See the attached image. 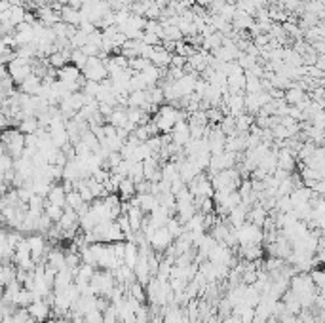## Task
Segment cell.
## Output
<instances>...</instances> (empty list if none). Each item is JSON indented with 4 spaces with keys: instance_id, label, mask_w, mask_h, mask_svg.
<instances>
[{
    "instance_id": "1",
    "label": "cell",
    "mask_w": 325,
    "mask_h": 323,
    "mask_svg": "<svg viewBox=\"0 0 325 323\" xmlns=\"http://www.w3.org/2000/svg\"><path fill=\"white\" fill-rule=\"evenodd\" d=\"M173 244V238L171 234L166 230V226H160V228L154 230V234L148 238V246L152 251H166L168 247Z\"/></svg>"
},
{
    "instance_id": "2",
    "label": "cell",
    "mask_w": 325,
    "mask_h": 323,
    "mask_svg": "<svg viewBox=\"0 0 325 323\" xmlns=\"http://www.w3.org/2000/svg\"><path fill=\"white\" fill-rule=\"evenodd\" d=\"M170 137H171V143H173V145H177L179 148H183V146L187 145L188 141H190V131H188L187 120H179V122H175L173 129L170 131Z\"/></svg>"
},
{
    "instance_id": "3",
    "label": "cell",
    "mask_w": 325,
    "mask_h": 323,
    "mask_svg": "<svg viewBox=\"0 0 325 323\" xmlns=\"http://www.w3.org/2000/svg\"><path fill=\"white\" fill-rule=\"evenodd\" d=\"M27 312H29V315H31L33 319H36V321H44V319L50 315V304H48L46 300H42V298H38V300H34L33 304L27 306Z\"/></svg>"
},
{
    "instance_id": "4",
    "label": "cell",
    "mask_w": 325,
    "mask_h": 323,
    "mask_svg": "<svg viewBox=\"0 0 325 323\" xmlns=\"http://www.w3.org/2000/svg\"><path fill=\"white\" fill-rule=\"evenodd\" d=\"M306 92L302 90V88H299V84L297 82H293L291 84V88H287L285 92H283V101L287 103V105H299L304 97H306Z\"/></svg>"
},
{
    "instance_id": "5",
    "label": "cell",
    "mask_w": 325,
    "mask_h": 323,
    "mask_svg": "<svg viewBox=\"0 0 325 323\" xmlns=\"http://www.w3.org/2000/svg\"><path fill=\"white\" fill-rule=\"evenodd\" d=\"M232 29L236 31H249V27L255 23V17H251L249 14L241 12V10H236V14L232 17Z\"/></svg>"
},
{
    "instance_id": "6",
    "label": "cell",
    "mask_w": 325,
    "mask_h": 323,
    "mask_svg": "<svg viewBox=\"0 0 325 323\" xmlns=\"http://www.w3.org/2000/svg\"><path fill=\"white\" fill-rule=\"evenodd\" d=\"M148 61L152 63L154 67H158V68L170 67L171 53H168V51L164 50L162 46H154V50H152V53H150V57H148Z\"/></svg>"
},
{
    "instance_id": "7",
    "label": "cell",
    "mask_w": 325,
    "mask_h": 323,
    "mask_svg": "<svg viewBox=\"0 0 325 323\" xmlns=\"http://www.w3.org/2000/svg\"><path fill=\"white\" fill-rule=\"evenodd\" d=\"M40 84H42V78H38L36 74H29V76L19 84V92L21 94H27V95H36L38 90H40Z\"/></svg>"
},
{
    "instance_id": "8",
    "label": "cell",
    "mask_w": 325,
    "mask_h": 323,
    "mask_svg": "<svg viewBox=\"0 0 325 323\" xmlns=\"http://www.w3.org/2000/svg\"><path fill=\"white\" fill-rule=\"evenodd\" d=\"M196 80H198V74L194 72V74H185V76L179 78V80L175 82V88H177V92L181 94V97H183V95H190L194 92Z\"/></svg>"
},
{
    "instance_id": "9",
    "label": "cell",
    "mask_w": 325,
    "mask_h": 323,
    "mask_svg": "<svg viewBox=\"0 0 325 323\" xmlns=\"http://www.w3.org/2000/svg\"><path fill=\"white\" fill-rule=\"evenodd\" d=\"M80 76H82V70L78 67H74V65H65L63 68L57 70V80L67 82V84H70V82H78V78Z\"/></svg>"
},
{
    "instance_id": "10",
    "label": "cell",
    "mask_w": 325,
    "mask_h": 323,
    "mask_svg": "<svg viewBox=\"0 0 325 323\" xmlns=\"http://www.w3.org/2000/svg\"><path fill=\"white\" fill-rule=\"evenodd\" d=\"M295 156L287 150V148H280L278 150V162H276V168H280V170H285V171H293L295 170Z\"/></svg>"
},
{
    "instance_id": "11",
    "label": "cell",
    "mask_w": 325,
    "mask_h": 323,
    "mask_svg": "<svg viewBox=\"0 0 325 323\" xmlns=\"http://www.w3.org/2000/svg\"><path fill=\"white\" fill-rule=\"evenodd\" d=\"M61 21L67 23V25H72V27H78L82 23V17H80V10H74L70 6H63L61 8Z\"/></svg>"
},
{
    "instance_id": "12",
    "label": "cell",
    "mask_w": 325,
    "mask_h": 323,
    "mask_svg": "<svg viewBox=\"0 0 325 323\" xmlns=\"http://www.w3.org/2000/svg\"><path fill=\"white\" fill-rule=\"evenodd\" d=\"M107 124L112 126V128H124L128 124V114H126V109L122 107H116L114 111L111 112V116H107Z\"/></svg>"
},
{
    "instance_id": "13",
    "label": "cell",
    "mask_w": 325,
    "mask_h": 323,
    "mask_svg": "<svg viewBox=\"0 0 325 323\" xmlns=\"http://www.w3.org/2000/svg\"><path fill=\"white\" fill-rule=\"evenodd\" d=\"M135 196H137V205H139V209L145 213V215H148L158 205V198L154 194L146 192V194H135Z\"/></svg>"
},
{
    "instance_id": "14",
    "label": "cell",
    "mask_w": 325,
    "mask_h": 323,
    "mask_svg": "<svg viewBox=\"0 0 325 323\" xmlns=\"http://www.w3.org/2000/svg\"><path fill=\"white\" fill-rule=\"evenodd\" d=\"M65 198H67V192L61 185H51L50 192H48V202L57 207H65Z\"/></svg>"
},
{
    "instance_id": "15",
    "label": "cell",
    "mask_w": 325,
    "mask_h": 323,
    "mask_svg": "<svg viewBox=\"0 0 325 323\" xmlns=\"http://www.w3.org/2000/svg\"><path fill=\"white\" fill-rule=\"evenodd\" d=\"M146 103H148V92H146V90H139V92H129V95H128V107L143 109Z\"/></svg>"
},
{
    "instance_id": "16",
    "label": "cell",
    "mask_w": 325,
    "mask_h": 323,
    "mask_svg": "<svg viewBox=\"0 0 325 323\" xmlns=\"http://www.w3.org/2000/svg\"><path fill=\"white\" fill-rule=\"evenodd\" d=\"M118 192H120V196H118L120 200H129V198H133V196L137 194L135 183H133L129 177L122 179V181H120V185H118Z\"/></svg>"
},
{
    "instance_id": "17",
    "label": "cell",
    "mask_w": 325,
    "mask_h": 323,
    "mask_svg": "<svg viewBox=\"0 0 325 323\" xmlns=\"http://www.w3.org/2000/svg\"><path fill=\"white\" fill-rule=\"evenodd\" d=\"M222 38H224V34L219 33V31H215V33H211L209 36H205L204 42H202V48H200V50H204V51H213V50H217V48H219V46L222 44Z\"/></svg>"
},
{
    "instance_id": "18",
    "label": "cell",
    "mask_w": 325,
    "mask_h": 323,
    "mask_svg": "<svg viewBox=\"0 0 325 323\" xmlns=\"http://www.w3.org/2000/svg\"><path fill=\"white\" fill-rule=\"evenodd\" d=\"M234 122H236V131L238 133H249V128L253 126V116L248 114V112H241L238 116H234Z\"/></svg>"
},
{
    "instance_id": "19",
    "label": "cell",
    "mask_w": 325,
    "mask_h": 323,
    "mask_svg": "<svg viewBox=\"0 0 325 323\" xmlns=\"http://www.w3.org/2000/svg\"><path fill=\"white\" fill-rule=\"evenodd\" d=\"M67 63H68V57L63 53V51H53L51 55H48V65H50L51 68H55V70L63 68Z\"/></svg>"
},
{
    "instance_id": "20",
    "label": "cell",
    "mask_w": 325,
    "mask_h": 323,
    "mask_svg": "<svg viewBox=\"0 0 325 323\" xmlns=\"http://www.w3.org/2000/svg\"><path fill=\"white\" fill-rule=\"evenodd\" d=\"M38 128H40V126H38L36 116H29V118H23L19 122V131H21L23 135H31V133H34Z\"/></svg>"
},
{
    "instance_id": "21",
    "label": "cell",
    "mask_w": 325,
    "mask_h": 323,
    "mask_svg": "<svg viewBox=\"0 0 325 323\" xmlns=\"http://www.w3.org/2000/svg\"><path fill=\"white\" fill-rule=\"evenodd\" d=\"M48 266L55 268V270L65 268V253L59 251V249H53L50 255H48Z\"/></svg>"
},
{
    "instance_id": "22",
    "label": "cell",
    "mask_w": 325,
    "mask_h": 323,
    "mask_svg": "<svg viewBox=\"0 0 325 323\" xmlns=\"http://www.w3.org/2000/svg\"><path fill=\"white\" fill-rule=\"evenodd\" d=\"M128 177L133 181V183H141V181H145V175H143V162H131V168H129V173Z\"/></svg>"
},
{
    "instance_id": "23",
    "label": "cell",
    "mask_w": 325,
    "mask_h": 323,
    "mask_svg": "<svg viewBox=\"0 0 325 323\" xmlns=\"http://www.w3.org/2000/svg\"><path fill=\"white\" fill-rule=\"evenodd\" d=\"M44 215L50 217L51 222H57L61 219V215H63V207H57V205L46 202V204H44Z\"/></svg>"
},
{
    "instance_id": "24",
    "label": "cell",
    "mask_w": 325,
    "mask_h": 323,
    "mask_svg": "<svg viewBox=\"0 0 325 323\" xmlns=\"http://www.w3.org/2000/svg\"><path fill=\"white\" fill-rule=\"evenodd\" d=\"M23 19H25V8H23V6H12V10H10V17H8L10 23L16 27V25H19V23H23Z\"/></svg>"
},
{
    "instance_id": "25",
    "label": "cell",
    "mask_w": 325,
    "mask_h": 323,
    "mask_svg": "<svg viewBox=\"0 0 325 323\" xmlns=\"http://www.w3.org/2000/svg\"><path fill=\"white\" fill-rule=\"evenodd\" d=\"M68 63H72L74 67H78L82 70V68L86 67V63H88V57L82 53V50H72L70 51V59H68Z\"/></svg>"
},
{
    "instance_id": "26",
    "label": "cell",
    "mask_w": 325,
    "mask_h": 323,
    "mask_svg": "<svg viewBox=\"0 0 325 323\" xmlns=\"http://www.w3.org/2000/svg\"><path fill=\"white\" fill-rule=\"evenodd\" d=\"M145 33H152L156 36H160V40H162V33H164V25L160 21H156V19H146V25L143 29Z\"/></svg>"
},
{
    "instance_id": "27",
    "label": "cell",
    "mask_w": 325,
    "mask_h": 323,
    "mask_svg": "<svg viewBox=\"0 0 325 323\" xmlns=\"http://www.w3.org/2000/svg\"><path fill=\"white\" fill-rule=\"evenodd\" d=\"M148 4H150V0H148V2H139V0H135V2L129 4V12H131L133 16L145 17L146 10H148Z\"/></svg>"
},
{
    "instance_id": "28",
    "label": "cell",
    "mask_w": 325,
    "mask_h": 323,
    "mask_svg": "<svg viewBox=\"0 0 325 323\" xmlns=\"http://www.w3.org/2000/svg\"><path fill=\"white\" fill-rule=\"evenodd\" d=\"M80 50H82V53H84L86 57H99V53H101V48H99V46L90 44V42H86Z\"/></svg>"
},
{
    "instance_id": "29",
    "label": "cell",
    "mask_w": 325,
    "mask_h": 323,
    "mask_svg": "<svg viewBox=\"0 0 325 323\" xmlns=\"http://www.w3.org/2000/svg\"><path fill=\"white\" fill-rule=\"evenodd\" d=\"M160 16H162V8L158 6V4H154L152 0H150V4H148V10H146L145 14V19H160Z\"/></svg>"
},
{
    "instance_id": "30",
    "label": "cell",
    "mask_w": 325,
    "mask_h": 323,
    "mask_svg": "<svg viewBox=\"0 0 325 323\" xmlns=\"http://www.w3.org/2000/svg\"><path fill=\"white\" fill-rule=\"evenodd\" d=\"M82 92L90 97H95L97 92H99V82H94V80H86L84 86H82Z\"/></svg>"
},
{
    "instance_id": "31",
    "label": "cell",
    "mask_w": 325,
    "mask_h": 323,
    "mask_svg": "<svg viewBox=\"0 0 325 323\" xmlns=\"http://www.w3.org/2000/svg\"><path fill=\"white\" fill-rule=\"evenodd\" d=\"M234 14H236V6H234V4H224L217 16H221L224 21H228V23H230L232 17H234Z\"/></svg>"
},
{
    "instance_id": "32",
    "label": "cell",
    "mask_w": 325,
    "mask_h": 323,
    "mask_svg": "<svg viewBox=\"0 0 325 323\" xmlns=\"http://www.w3.org/2000/svg\"><path fill=\"white\" fill-rule=\"evenodd\" d=\"M141 42L146 44V46H160L162 40H160V36H156V34H152V33H145V31H143Z\"/></svg>"
},
{
    "instance_id": "33",
    "label": "cell",
    "mask_w": 325,
    "mask_h": 323,
    "mask_svg": "<svg viewBox=\"0 0 325 323\" xmlns=\"http://www.w3.org/2000/svg\"><path fill=\"white\" fill-rule=\"evenodd\" d=\"M128 23L133 27V29H137V31H143L146 25V19L145 17H139V16H133V14H131L128 19Z\"/></svg>"
},
{
    "instance_id": "34",
    "label": "cell",
    "mask_w": 325,
    "mask_h": 323,
    "mask_svg": "<svg viewBox=\"0 0 325 323\" xmlns=\"http://www.w3.org/2000/svg\"><path fill=\"white\" fill-rule=\"evenodd\" d=\"M187 65V57L183 55H177V53H171V61H170V67H177V68H183Z\"/></svg>"
},
{
    "instance_id": "35",
    "label": "cell",
    "mask_w": 325,
    "mask_h": 323,
    "mask_svg": "<svg viewBox=\"0 0 325 323\" xmlns=\"http://www.w3.org/2000/svg\"><path fill=\"white\" fill-rule=\"evenodd\" d=\"M207 86H209V82H205V80H202V78H198L196 84H194V94L200 95V97H204Z\"/></svg>"
},
{
    "instance_id": "36",
    "label": "cell",
    "mask_w": 325,
    "mask_h": 323,
    "mask_svg": "<svg viewBox=\"0 0 325 323\" xmlns=\"http://www.w3.org/2000/svg\"><path fill=\"white\" fill-rule=\"evenodd\" d=\"M78 31H80V33H84L86 36H88V34H92L94 31H97V27H95L94 23H90V21H82V23L78 25Z\"/></svg>"
},
{
    "instance_id": "37",
    "label": "cell",
    "mask_w": 325,
    "mask_h": 323,
    "mask_svg": "<svg viewBox=\"0 0 325 323\" xmlns=\"http://www.w3.org/2000/svg\"><path fill=\"white\" fill-rule=\"evenodd\" d=\"M268 95H270V99H283V90L270 88V90H268Z\"/></svg>"
},
{
    "instance_id": "38",
    "label": "cell",
    "mask_w": 325,
    "mask_h": 323,
    "mask_svg": "<svg viewBox=\"0 0 325 323\" xmlns=\"http://www.w3.org/2000/svg\"><path fill=\"white\" fill-rule=\"evenodd\" d=\"M97 2H99V0H82V6H94Z\"/></svg>"
}]
</instances>
